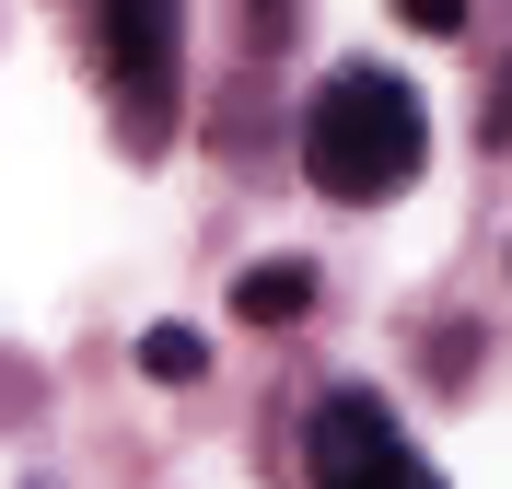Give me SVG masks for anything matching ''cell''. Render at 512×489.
Instances as JSON below:
<instances>
[{"label": "cell", "mask_w": 512, "mask_h": 489, "mask_svg": "<svg viewBox=\"0 0 512 489\" xmlns=\"http://www.w3.org/2000/svg\"><path fill=\"white\" fill-rule=\"evenodd\" d=\"M396 24H408V35H454V24H466V0H396Z\"/></svg>", "instance_id": "obj_6"}, {"label": "cell", "mask_w": 512, "mask_h": 489, "mask_svg": "<svg viewBox=\"0 0 512 489\" xmlns=\"http://www.w3.org/2000/svg\"><path fill=\"white\" fill-rule=\"evenodd\" d=\"M315 489H443V478L408 455V431L373 385H338L315 408Z\"/></svg>", "instance_id": "obj_3"}, {"label": "cell", "mask_w": 512, "mask_h": 489, "mask_svg": "<svg viewBox=\"0 0 512 489\" xmlns=\"http://www.w3.org/2000/svg\"><path fill=\"white\" fill-rule=\"evenodd\" d=\"M233 315H245V326H303V315H315V268H303V257L245 268V280H233Z\"/></svg>", "instance_id": "obj_4"}, {"label": "cell", "mask_w": 512, "mask_h": 489, "mask_svg": "<svg viewBox=\"0 0 512 489\" xmlns=\"http://www.w3.org/2000/svg\"><path fill=\"white\" fill-rule=\"evenodd\" d=\"M94 47H105V94H117V140L163 152V129H175V0H94Z\"/></svg>", "instance_id": "obj_2"}, {"label": "cell", "mask_w": 512, "mask_h": 489, "mask_svg": "<svg viewBox=\"0 0 512 489\" xmlns=\"http://www.w3.org/2000/svg\"><path fill=\"white\" fill-rule=\"evenodd\" d=\"M140 373H152V385H198V373H210V338H198V326H152V338H140Z\"/></svg>", "instance_id": "obj_5"}, {"label": "cell", "mask_w": 512, "mask_h": 489, "mask_svg": "<svg viewBox=\"0 0 512 489\" xmlns=\"http://www.w3.org/2000/svg\"><path fill=\"white\" fill-rule=\"evenodd\" d=\"M256 35H268V47H280V35H291V0H256Z\"/></svg>", "instance_id": "obj_8"}, {"label": "cell", "mask_w": 512, "mask_h": 489, "mask_svg": "<svg viewBox=\"0 0 512 489\" xmlns=\"http://www.w3.org/2000/svg\"><path fill=\"white\" fill-rule=\"evenodd\" d=\"M489 140H512V70H501V94H489V117H478Z\"/></svg>", "instance_id": "obj_7"}, {"label": "cell", "mask_w": 512, "mask_h": 489, "mask_svg": "<svg viewBox=\"0 0 512 489\" xmlns=\"http://www.w3.org/2000/svg\"><path fill=\"white\" fill-rule=\"evenodd\" d=\"M419 152H431V117H419V94L396 70L350 59L338 82H315V105H303V175L338 210H384L419 175Z\"/></svg>", "instance_id": "obj_1"}]
</instances>
